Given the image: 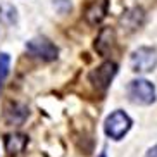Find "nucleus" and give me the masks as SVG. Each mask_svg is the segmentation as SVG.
Here are the masks:
<instances>
[{
	"label": "nucleus",
	"instance_id": "1",
	"mask_svg": "<svg viewBox=\"0 0 157 157\" xmlns=\"http://www.w3.org/2000/svg\"><path fill=\"white\" fill-rule=\"evenodd\" d=\"M128 98L138 105H150L155 102V86L148 79H131L126 86Z\"/></svg>",
	"mask_w": 157,
	"mask_h": 157
},
{
	"label": "nucleus",
	"instance_id": "2",
	"mask_svg": "<svg viewBox=\"0 0 157 157\" xmlns=\"http://www.w3.org/2000/svg\"><path fill=\"white\" fill-rule=\"evenodd\" d=\"M131 128V119L124 111H114L109 117L105 119V135L112 140H121Z\"/></svg>",
	"mask_w": 157,
	"mask_h": 157
},
{
	"label": "nucleus",
	"instance_id": "3",
	"mask_svg": "<svg viewBox=\"0 0 157 157\" xmlns=\"http://www.w3.org/2000/svg\"><path fill=\"white\" fill-rule=\"evenodd\" d=\"M131 69L135 73H150L157 66V52L150 47H140L131 54Z\"/></svg>",
	"mask_w": 157,
	"mask_h": 157
},
{
	"label": "nucleus",
	"instance_id": "4",
	"mask_svg": "<svg viewBox=\"0 0 157 157\" xmlns=\"http://www.w3.org/2000/svg\"><path fill=\"white\" fill-rule=\"evenodd\" d=\"M26 50L31 56L38 57L42 60H54L57 59V54H59L57 47L47 38H35V40L28 42L26 43Z\"/></svg>",
	"mask_w": 157,
	"mask_h": 157
},
{
	"label": "nucleus",
	"instance_id": "5",
	"mask_svg": "<svg viewBox=\"0 0 157 157\" xmlns=\"http://www.w3.org/2000/svg\"><path fill=\"white\" fill-rule=\"evenodd\" d=\"M116 73H117V64L116 62H104L95 71L90 73V79H92V83L97 88L105 90L109 86V83H111V79L116 76Z\"/></svg>",
	"mask_w": 157,
	"mask_h": 157
},
{
	"label": "nucleus",
	"instance_id": "6",
	"mask_svg": "<svg viewBox=\"0 0 157 157\" xmlns=\"http://www.w3.org/2000/svg\"><path fill=\"white\" fill-rule=\"evenodd\" d=\"M105 12H107V0H95L90 7L86 9V21L90 24H98L102 19L105 17Z\"/></svg>",
	"mask_w": 157,
	"mask_h": 157
},
{
	"label": "nucleus",
	"instance_id": "7",
	"mask_svg": "<svg viewBox=\"0 0 157 157\" xmlns=\"http://www.w3.org/2000/svg\"><path fill=\"white\" fill-rule=\"evenodd\" d=\"M114 45V29L111 28H102L100 33L97 36V42H95V48L100 56H105L107 52L112 48Z\"/></svg>",
	"mask_w": 157,
	"mask_h": 157
},
{
	"label": "nucleus",
	"instance_id": "8",
	"mask_svg": "<svg viewBox=\"0 0 157 157\" xmlns=\"http://www.w3.org/2000/svg\"><path fill=\"white\" fill-rule=\"evenodd\" d=\"M26 145H28V136H24V135L14 133V135L5 136V150L10 155L12 154H21L26 148Z\"/></svg>",
	"mask_w": 157,
	"mask_h": 157
},
{
	"label": "nucleus",
	"instance_id": "9",
	"mask_svg": "<svg viewBox=\"0 0 157 157\" xmlns=\"http://www.w3.org/2000/svg\"><path fill=\"white\" fill-rule=\"evenodd\" d=\"M142 21H143V10L140 7H135V9L128 10L123 16V19H121V23L124 24V28H128L129 31H133V29L138 28Z\"/></svg>",
	"mask_w": 157,
	"mask_h": 157
},
{
	"label": "nucleus",
	"instance_id": "10",
	"mask_svg": "<svg viewBox=\"0 0 157 157\" xmlns=\"http://www.w3.org/2000/svg\"><path fill=\"white\" fill-rule=\"evenodd\" d=\"M17 21V10L10 4H0V23L2 24H14Z\"/></svg>",
	"mask_w": 157,
	"mask_h": 157
},
{
	"label": "nucleus",
	"instance_id": "11",
	"mask_svg": "<svg viewBox=\"0 0 157 157\" xmlns=\"http://www.w3.org/2000/svg\"><path fill=\"white\" fill-rule=\"evenodd\" d=\"M9 67H10L9 54H0V88L4 86V81L9 74Z\"/></svg>",
	"mask_w": 157,
	"mask_h": 157
},
{
	"label": "nucleus",
	"instance_id": "12",
	"mask_svg": "<svg viewBox=\"0 0 157 157\" xmlns=\"http://www.w3.org/2000/svg\"><path fill=\"white\" fill-rule=\"evenodd\" d=\"M54 5H56V9L59 10L60 14H64V12H67V10L71 9V2L69 0H56Z\"/></svg>",
	"mask_w": 157,
	"mask_h": 157
},
{
	"label": "nucleus",
	"instance_id": "13",
	"mask_svg": "<svg viewBox=\"0 0 157 157\" xmlns=\"http://www.w3.org/2000/svg\"><path fill=\"white\" fill-rule=\"evenodd\" d=\"M145 157H157V145H155V147L150 148V150L147 152V155H145Z\"/></svg>",
	"mask_w": 157,
	"mask_h": 157
},
{
	"label": "nucleus",
	"instance_id": "14",
	"mask_svg": "<svg viewBox=\"0 0 157 157\" xmlns=\"http://www.w3.org/2000/svg\"><path fill=\"white\" fill-rule=\"evenodd\" d=\"M98 157H107V155H105V152H102V154H100V155H98Z\"/></svg>",
	"mask_w": 157,
	"mask_h": 157
}]
</instances>
